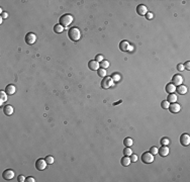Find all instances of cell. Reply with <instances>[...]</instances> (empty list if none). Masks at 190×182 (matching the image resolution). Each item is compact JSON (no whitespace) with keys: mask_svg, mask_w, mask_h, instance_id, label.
<instances>
[{"mask_svg":"<svg viewBox=\"0 0 190 182\" xmlns=\"http://www.w3.org/2000/svg\"><path fill=\"white\" fill-rule=\"evenodd\" d=\"M54 32H55L56 34H61V33L64 32V26L61 25L60 23H59V24H56V25L54 26Z\"/></svg>","mask_w":190,"mask_h":182,"instance_id":"cell-21","label":"cell"},{"mask_svg":"<svg viewBox=\"0 0 190 182\" xmlns=\"http://www.w3.org/2000/svg\"><path fill=\"white\" fill-rule=\"evenodd\" d=\"M177 69H178V71H183V70H184V66H183V64H178Z\"/></svg>","mask_w":190,"mask_h":182,"instance_id":"cell-37","label":"cell"},{"mask_svg":"<svg viewBox=\"0 0 190 182\" xmlns=\"http://www.w3.org/2000/svg\"><path fill=\"white\" fill-rule=\"evenodd\" d=\"M113 82L114 81L112 80L111 77H104L102 82H101V87L104 88V89H107V88L113 86Z\"/></svg>","mask_w":190,"mask_h":182,"instance_id":"cell-4","label":"cell"},{"mask_svg":"<svg viewBox=\"0 0 190 182\" xmlns=\"http://www.w3.org/2000/svg\"><path fill=\"white\" fill-rule=\"evenodd\" d=\"M68 37L73 42H78L81 39V32L77 27H71L68 32Z\"/></svg>","mask_w":190,"mask_h":182,"instance_id":"cell-1","label":"cell"},{"mask_svg":"<svg viewBox=\"0 0 190 182\" xmlns=\"http://www.w3.org/2000/svg\"><path fill=\"white\" fill-rule=\"evenodd\" d=\"M176 91L179 93V94H181V95H184V94H186L187 93V87L185 86V85H179V86H177V88H176Z\"/></svg>","mask_w":190,"mask_h":182,"instance_id":"cell-17","label":"cell"},{"mask_svg":"<svg viewBox=\"0 0 190 182\" xmlns=\"http://www.w3.org/2000/svg\"><path fill=\"white\" fill-rule=\"evenodd\" d=\"M1 17H2L3 19L7 18V17H8V13H7V12H3V13H1Z\"/></svg>","mask_w":190,"mask_h":182,"instance_id":"cell-39","label":"cell"},{"mask_svg":"<svg viewBox=\"0 0 190 182\" xmlns=\"http://www.w3.org/2000/svg\"><path fill=\"white\" fill-rule=\"evenodd\" d=\"M142 161L145 164H151L154 162V155L150 152H146L142 155Z\"/></svg>","mask_w":190,"mask_h":182,"instance_id":"cell-3","label":"cell"},{"mask_svg":"<svg viewBox=\"0 0 190 182\" xmlns=\"http://www.w3.org/2000/svg\"><path fill=\"white\" fill-rule=\"evenodd\" d=\"M25 181L26 182H35L36 181V179H35L34 177H27V178L25 179Z\"/></svg>","mask_w":190,"mask_h":182,"instance_id":"cell-38","label":"cell"},{"mask_svg":"<svg viewBox=\"0 0 190 182\" xmlns=\"http://www.w3.org/2000/svg\"><path fill=\"white\" fill-rule=\"evenodd\" d=\"M97 74H98V76L104 78V77H106V70L103 69V68H99V69L97 70Z\"/></svg>","mask_w":190,"mask_h":182,"instance_id":"cell-24","label":"cell"},{"mask_svg":"<svg viewBox=\"0 0 190 182\" xmlns=\"http://www.w3.org/2000/svg\"><path fill=\"white\" fill-rule=\"evenodd\" d=\"M166 92L167 93H174L175 91H176V86L173 84V83H169V84H167V86H166Z\"/></svg>","mask_w":190,"mask_h":182,"instance_id":"cell-18","label":"cell"},{"mask_svg":"<svg viewBox=\"0 0 190 182\" xmlns=\"http://www.w3.org/2000/svg\"><path fill=\"white\" fill-rule=\"evenodd\" d=\"M99 66H100L101 68H103V69H107V68L109 67V62L106 61V60H103L102 62H100Z\"/></svg>","mask_w":190,"mask_h":182,"instance_id":"cell-26","label":"cell"},{"mask_svg":"<svg viewBox=\"0 0 190 182\" xmlns=\"http://www.w3.org/2000/svg\"><path fill=\"white\" fill-rule=\"evenodd\" d=\"M46 161H47L48 165H51V164H54V162H55V159H54V157H53V156H47V158H46Z\"/></svg>","mask_w":190,"mask_h":182,"instance_id":"cell-27","label":"cell"},{"mask_svg":"<svg viewBox=\"0 0 190 182\" xmlns=\"http://www.w3.org/2000/svg\"><path fill=\"white\" fill-rule=\"evenodd\" d=\"M3 112H4L5 115H11L14 112V109L11 105H5L3 107Z\"/></svg>","mask_w":190,"mask_h":182,"instance_id":"cell-16","label":"cell"},{"mask_svg":"<svg viewBox=\"0 0 190 182\" xmlns=\"http://www.w3.org/2000/svg\"><path fill=\"white\" fill-rule=\"evenodd\" d=\"M133 50H134V47H133V46H131V47H130V50H129V52H133Z\"/></svg>","mask_w":190,"mask_h":182,"instance_id":"cell-40","label":"cell"},{"mask_svg":"<svg viewBox=\"0 0 190 182\" xmlns=\"http://www.w3.org/2000/svg\"><path fill=\"white\" fill-rule=\"evenodd\" d=\"M169 105H170V103H169L167 100H164V101H162V103H161V106H162V108H164V109H167V108L169 107Z\"/></svg>","mask_w":190,"mask_h":182,"instance_id":"cell-30","label":"cell"},{"mask_svg":"<svg viewBox=\"0 0 190 182\" xmlns=\"http://www.w3.org/2000/svg\"><path fill=\"white\" fill-rule=\"evenodd\" d=\"M14 174H15V172H14L13 170L7 169V170H5V171L3 172L2 176H3V178H4L5 180H11V179L14 178Z\"/></svg>","mask_w":190,"mask_h":182,"instance_id":"cell-7","label":"cell"},{"mask_svg":"<svg viewBox=\"0 0 190 182\" xmlns=\"http://www.w3.org/2000/svg\"><path fill=\"white\" fill-rule=\"evenodd\" d=\"M7 100V94L5 91H0V103L2 104L4 101Z\"/></svg>","mask_w":190,"mask_h":182,"instance_id":"cell-23","label":"cell"},{"mask_svg":"<svg viewBox=\"0 0 190 182\" xmlns=\"http://www.w3.org/2000/svg\"><path fill=\"white\" fill-rule=\"evenodd\" d=\"M130 47H131V45H130V43H129L128 41H122V42L119 44V50H120L121 52H129Z\"/></svg>","mask_w":190,"mask_h":182,"instance_id":"cell-14","label":"cell"},{"mask_svg":"<svg viewBox=\"0 0 190 182\" xmlns=\"http://www.w3.org/2000/svg\"><path fill=\"white\" fill-rule=\"evenodd\" d=\"M172 83H173L175 86H179V85H181V84L183 83V77H182L181 75H179V74L174 75L173 78H172Z\"/></svg>","mask_w":190,"mask_h":182,"instance_id":"cell-8","label":"cell"},{"mask_svg":"<svg viewBox=\"0 0 190 182\" xmlns=\"http://www.w3.org/2000/svg\"><path fill=\"white\" fill-rule=\"evenodd\" d=\"M88 67H89V69L90 70H92V71H97L98 69H99V63L97 62V61H95V60H91V61H89V63H88Z\"/></svg>","mask_w":190,"mask_h":182,"instance_id":"cell-13","label":"cell"},{"mask_svg":"<svg viewBox=\"0 0 190 182\" xmlns=\"http://www.w3.org/2000/svg\"><path fill=\"white\" fill-rule=\"evenodd\" d=\"M133 144H134V141H133V139H131V138H125L124 140H123V145L125 146V147H132L133 146Z\"/></svg>","mask_w":190,"mask_h":182,"instance_id":"cell-22","label":"cell"},{"mask_svg":"<svg viewBox=\"0 0 190 182\" xmlns=\"http://www.w3.org/2000/svg\"><path fill=\"white\" fill-rule=\"evenodd\" d=\"M25 179H26V178H25L24 176H22V175H19L18 178H17V180H18L19 182H24L25 181Z\"/></svg>","mask_w":190,"mask_h":182,"instance_id":"cell-35","label":"cell"},{"mask_svg":"<svg viewBox=\"0 0 190 182\" xmlns=\"http://www.w3.org/2000/svg\"><path fill=\"white\" fill-rule=\"evenodd\" d=\"M177 95L176 94H174V93H170L169 95H168V97H167V101L169 102V103H174V102H176L177 101Z\"/></svg>","mask_w":190,"mask_h":182,"instance_id":"cell-19","label":"cell"},{"mask_svg":"<svg viewBox=\"0 0 190 182\" xmlns=\"http://www.w3.org/2000/svg\"><path fill=\"white\" fill-rule=\"evenodd\" d=\"M180 143L182 146L184 147H187L188 145L190 144V136L189 135L187 134H182L181 136H180Z\"/></svg>","mask_w":190,"mask_h":182,"instance_id":"cell-10","label":"cell"},{"mask_svg":"<svg viewBox=\"0 0 190 182\" xmlns=\"http://www.w3.org/2000/svg\"><path fill=\"white\" fill-rule=\"evenodd\" d=\"M168 108H169L170 112H172V113H178L180 111V109H181V105L178 104V103H176V102H174V103H171Z\"/></svg>","mask_w":190,"mask_h":182,"instance_id":"cell-9","label":"cell"},{"mask_svg":"<svg viewBox=\"0 0 190 182\" xmlns=\"http://www.w3.org/2000/svg\"><path fill=\"white\" fill-rule=\"evenodd\" d=\"M183 66H184V69H186V70H188V71L190 70V62H186Z\"/></svg>","mask_w":190,"mask_h":182,"instance_id":"cell-36","label":"cell"},{"mask_svg":"<svg viewBox=\"0 0 190 182\" xmlns=\"http://www.w3.org/2000/svg\"><path fill=\"white\" fill-rule=\"evenodd\" d=\"M158 148L157 147H152V148H150V153L151 154H153V155H157L158 154Z\"/></svg>","mask_w":190,"mask_h":182,"instance_id":"cell-31","label":"cell"},{"mask_svg":"<svg viewBox=\"0 0 190 182\" xmlns=\"http://www.w3.org/2000/svg\"><path fill=\"white\" fill-rule=\"evenodd\" d=\"M169 143H170V140H169L168 138H163V139L161 140V144H162V146H168Z\"/></svg>","mask_w":190,"mask_h":182,"instance_id":"cell-29","label":"cell"},{"mask_svg":"<svg viewBox=\"0 0 190 182\" xmlns=\"http://www.w3.org/2000/svg\"><path fill=\"white\" fill-rule=\"evenodd\" d=\"M47 165H48V163H47V161H46V159H39V160H37V162H36V168H37L39 171L45 170L46 167H47Z\"/></svg>","mask_w":190,"mask_h":182,"instance_id":"cell-5","label":"cell"},{"mask_svg":"<svg viewBox=\"0 0 190 182\" xmlns=\"http://www.w3.org/2000/svg\"><path fill=\"white\" fill-rule=\"evenodd\" d=\"M137 12H138L139 15L144 16V15L147 14V12H148V8H147L146 5H144V4H140V5L137 7Z\"/></svg>","mask_w":190,"mask_h":182,"instance_id":"cell-11","label":"cell"},{"mask_svg":"<svg viewBox=\"0 0 190 182\" xmlns=\"http://www.w3.org/2000/svg\"><path fill=\"white\" fill-rule=\"evenodd\" d=\"M73 21H74V17H73V15H71V14H64V15H62L61 18H60V24L63 25L64 27H65V26L71 25V23H72Z\"/></svg>","mask_w":190,"mask_h":182,"instance_id":"cell-2","label":"cell"},{"mask_svg":"<svg viewBox=\"0 0 190 182\" xmlns=\"http://www.w3.org/2000/svg\"><path fill=\"white\" fill-rule=\"evenodd\" d=\"M111 78H112V80L114 81V82H118L119 80H120V75L119 74H113V75H111Z\"/></svg>","mask_w":190,"mask_h":182,"instance_id":"cell-28","label":"cell"},{"mask_svg":"<svg viewBox=\"0 0 190 182\" xmlns=\"http://www.w3.org/2000/svg\"><path fill=\"white\" fill-rule=\"evenodd\" d=\"M103 56L102 55H97L96 57H95V61H97V62H102L103 61Z\"/></svg>","mask_w":190,"mask_h":182,"instance_id":"cell-33","label":"cell"},{"mask_svg":"<svg viewBox=\"0 0 190 182\" xmlns=\"http://www.w3.org/2000/svg\"><path fill=\"white\" fill-rule=\"evenodd\" d=\"M133 154V151H132V149L130 148V147H125L124 148V150H123V155L124 156H128V157H130L131 155Z\"/></svg>","mask_w":190,"mask_h":182,"instance_id":"cell-25","label":"cell"},{"mask_svg":"<svg viewBox=\"0 0 190 182\" xmlns=\"http://www.w3.org/2000/svg\"><path fill=\"white\" fill-rule=\"evenodd\" d=\"M145 16H146V18H147V19H149V20H151V19H153V17H154V15H153V13H152V12H149V11L147 12V14H146Z\"/></svg>","mask_w":190,"mask_h":182,"instance_id":"cell-32","label":"cell"},{"mask_svg":"<svg viewBox=\"0 0 190 182\" xmlns=\"http://www.w3.org/2000/svg\"><path fill=\"white\" fill-rule=\"evenodd\" d=\"M15 91H16V88H15V86L12 85V84L7 85L6 88H5V92H6L7 95H13V94L15 93Z\"/></svg>","mask_w":190,"mask_h":182,"instance_id":"cell-15","label":"cell"},{"mask_svg":"<svg viewBox=\"0 0 190 182\" xmlns=\"http://www.w3.org/2000/svg\"><path fill=\"white\" fill-rule=\"evenodd\" d=\"M120 163H121V165L122 166H124V167H128L130 164H131V159H130V157H128V156H124V157H122L121 158V161H120Z\"/></svg>","mask_w":190,"mask_h":182,"instance_id":"cell-20","label":"cell"},{"mask_svg":"<svg viewBox=\"0 0 190 182\" xmlns=\"http://www.w3.org/2000/svg\"><path fill=\"white\" fill-rule=\"evenodd\" d=\"M130 157H131V158H130V159H131V162H137V161H138V156H137V155H133V154H132Z\"/></svg>","mask_w":190,"mask_h":182,"instance_id":"cell-34","label":"cell"},{"mask_svg":"<svg viewBox=\"0 0 190 182\" xmlns=\"http://www.w3.org/2000/svg\"><path fill=\"white\" fill-rule=\"evenodd\" d=\"M158 154L161 156V157H166L168 156L169 154V148L168 146H162L160 148V150H158Z\"/></svg>","mask_w":190,"mask_h":182,"instance_id":"cell-12","label":"cell"},{"mask_svg":"<svg viewBox=\"0 0 190 182\" xmlns=\"http://www.w3.org/2000/svg\"><path fill=\"white\" fill-rule=\"evenodd\" d=\"M36 41H37V37H36V35L34 33L26 34V36H25V43L27 45H34L36 43Z\"/></svg>","mask_w":190,"mask_h":182,"instance_id":"cell-6","label":"cell"}]
</instances>
